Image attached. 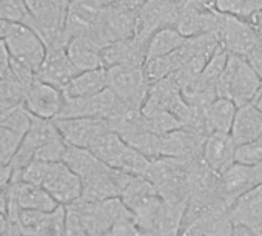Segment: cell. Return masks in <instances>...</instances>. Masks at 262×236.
Instances as JSON below:
<instances>
[{
    "label": "cell",
    "instance_id": "1",
    "mask_svg": "<svg viewBox=\"0 0 262 236\" xmlns=\"http://www.w3.org/2000/svg\"><path fill=\"white\" fill-rule=\"evenodd\" d=\"M25 181L42 187L59 205H70L82 195L80 178L62 161H31L20 171L13 173V181Z\"/></svg>",
    "mask_w": 262,
    "mask_h": 236
},
{
    "label": "cell",
    "instance_id": "2",
    "mask_svg": "<svg viewBox=\"0 0 262 236\" xmlns=\"http://www.w3.org/2000/svg\"><path fill=\"white\" fill-rule=\"evenodd\" d=\"M103 7L96 0H70L65 11L63 33L67 40L82 39L96 48H103L106 39L102 30Z\"/></svg>",
    "mask_w": 262,
    "mask_h": 236
},
{
    "label": "cell",
    "instance_id": "3",
    "mask_svg": "<svg viewBox=\"0 0 262 236\" xmlns=\"http://www.w3.org/2000/svg\"><path fill=\"white\" fill-rule=\"evenodd\" d=\"M262 80L251 70L245 57L228 54L225 68L216 82L217 97L230 99L236 106L250 103L260 88Z\"/></svg>",
    "mask_w": 262,
    "mask_h": 236
},
{
    "label": "cell",
    "instance_id": "4",
    "mask_svg": "<svg viewBox=\"0 0 262 236\" xmlns=\"http://www.w3.org/2000/svg\"><path fill=\"white\" fill-rule=\"evenodd\" d=\"M88 150L103 164L128 175L144 176L150 165L148 158H145L136 148L126 144L113 130L106 132L102 138H99V141Z\"/></svg>",
    "mask_w": 262,
    "mask_h": 236
},
{
    "label": "cell",
    "instance_id": "5",
    "mask_svg": "<svg viewBox=\"0 0 262 236\" xmlns=\"http://www.w3.org/2000/svg\"><path fill=\"white\" fill-rule=\"evenodd\" d=\"M106 88L126 106L142 108L147 100L150 80L144 71V65H116L105 68Z\"/></svg>",
    "mask_w": 262,
    "mask_h": 236
},
{
    "label": "cell",
    "instance_id": "6",
    "mask_svg": "<svg viewBox=\"0 0 262 236\" xmlns=\"http://www.w3.org/2000/svg\"><path fill=\"white\" fill-rule=\"evenodd\" d=\"M2 39L11 59L24 63L34 73L37 71L47 54V45L31 27L8 22Z\"/></svg>",
    "mask_w": 262,
    "mask_h": 236
},
{
    "label": "cell",
    "instance_id": "7",
    "mask_svg": "<svg viewBox=\"0 0 262 236\" xmlns=\"http://www.w3.org/2000/svg\"><path fill=\"white\" fill-rule=\"evenodd\" d=\"M222 24L224 13L217 11L216 8L205 7L198 0H182L174 28L184 37L198 34H216L221 39Z\"/></svg>",
    "mask_w": 262,
    "mask_h": 236
},
{
    "label": "cell",
    "instance_id": "8",
    "mask_svg": "<svg viewBox=\"0 0 262 236\" xmlns=\"http://www.w3.org/2000/svg\"><path fill=\"white\" fill-rule=\"evenodd\" d=\"M122 102L108 88L93 96L83 97H65L60 108L59 117H100L110 121L111 117L122 108Z\"/></svg>",
    "mask_w": 262,
    "mask_h": 236
},
{
    "label": "cell",
    "instance_id": "9",
    "mask_svg": "<svg viewBox=\"0 0 262 236\" xmlns=\"http://www.w3.org/2000/svg\"><path fill=\"white\" fill-rule=\"evenodd\" d=\"M182 0H148L138 8L136 37L150 40L162 28H174Z\"/></svg>",
    "mask_w": 262,
    "mask_h": 236
},
{
    "label": "cell",
    "instance_id": "10",
    "mask_svg": "<svg viewBox=\"0 0 262 236\" xmlns=\"http://www.w3.org/2000/svg\"><path fill=\"white\" fill-rule=\"evenodd\" d=\"M128 176H129L128 173L111 168L110 165L100 161L90 173L80 178L82 182L80 199L94 202L110 198H119Z\"/></svg>",
    "mask_w": 262,
    "mask_h": 236
},
{
    "label": "cell",
    "instance_id": "11",
    "mask_svg": "<svg viewBox=\"0 0 262 236\" xmlns=\"http://www.w3.org/2000/svg\"><path fill=\"white\" fill-rule=\"evenodd\" d=\"M54 124L68 145L90 148L99 138L111 130L108 121L100 117H59Z\"/></svg>",
    "mask_w": 262,
    "mask_h": 236
},
{
    "label": "cell",
    "instance_id": "12",
    "mask_svg": "<svg viewBox=\"0 0 262 236\" xmlns=\"http://www.w3.org/2000/svg\"><path fill=\"white\" fill-rule=\"evenodd\" d=\"M59 136H60V133L54 124V119H43V117L31 116L30 127L25 132V135L22 136L20 145L10 164L13 168V173L20 171L25 165H28L33 161L34 153L40 147H43L45 144H48L50 141H53Z\"/></svg>",
    "mask_w": 262,
    "mask_h": 236
},
{
    "label": "cell",
    "instance_id": "13",
    "mask_svg": "<svg viewBox=\"0 0 262 236\" xmlns=\"http://www.w3.org/2000/svg\"><path fill=\"white\" fill-rule=\"evenodd\" d=\"M262 184V162L239 164L233 162L219 175V190L225 202L231 207L233 202L248 190Z\"/></svg>",
    "mask_w": 262,
    "mask_h": 236
},
{
    "label": "cell",
    "instance_id": "14",
    "mask_svg": "<svg viewBox=\"0 0 262 236\" xmlns=\"http://www.w3.org/2000/svg\"><path fill=\"white\" fill-rule=\"evenodd\" d=\"M221 45L228 54L245 57L251 50L262 45V37L250 20L224 14Z\"/></svg>",
    "mask_w": 262,
    "mask_h": 236
},
{
    "label": "cell",
    "instance_id": "15",
    "mask_svg": "<svg viewBox=\"0 0 262 236\" xmlns=\"http://www.w3.org/2000/svg\"><path fill=\"white\" fill-rule=\"evenodd\" d=\"M147 100L153 105L174 114L181 121L182 127L191 119L193 110L187 105L182 97L181 88L173 79V76H167L161 80H156L150 85Z\"/></svg>",
    "mask_w": 262,
    "mask_h": 236
},
{
    "label": "cell",
    "instance_id": "16",
    "mask_svg": "<svg viewBox=\"0 0 262 236\" xmlns=\"http://www.w3.org/2000/svg\"><path fill=\"white\" fill-rule=\"evenodd\" d=\"M24 105L31 116L56 119L63 103V93L50 83L34 79L24 96Z\"/></svg>",
    "mask_w": 262,
    "mask_h": 236
},
{
    "label": "cell",
    "instance_id": "17",
    "mask_svg": "<svg viewBox=\"0 0 262 236\" xmlns=\"http://www.w3.org/2000/svg\"><path fill=\"white\" fill-rule=\"evenodd\" d=\"M136 19H138V10L123 4L122 0H116V2L103 7L102 30L106 44L135 36Z\"/></svg>",
    "mask_w": 262,
    "mask_h": 236
},
{
    "label": "cell",
    "instance_id": "18",
    "mask_svg": "<svg viewBox=\"0 0 262 236\" xmlns=\"http://www.w3.org/2000/svg\"><path fill=\"white\" fill-rule=\"evenodd\" d=\"M148 42L136 36L119 39L100 48V60L103 68L116 65H144L147 59Z\"/></svg>",
    "mask_w": 262,
    "mask_h": 236
},
{
    "label": "cell",
    "instance_id": "19",
    "mask_svg": "<svg viewBox=\"0 0 262 236\" xmlns=\"http://www.w3.org/2000/svg\"><path fill=\"white\" fill-rule=\"evenodd\" d=\"M231 230L233 222L230 218V208L219 207L184 224L178 236H230Z\"/></svg>",
    "mask_w": 262,
    "mask_h": 236
},
{
    "label": "cell",
    "instance_id": "20",
    "mask_svg": "<svg viewBox=\"0 0 262 236\" xmlns=\"http://www.w3.org/2000/svg\"><path fill=\"white\" fill-rule=\"evenodd\" d=\"M77 73L65 48H47V54L36 71V79L62 90Z\"/></svg>",
    "mask_w": 262,
    "mask_h": 236
},
{
    "label": "cell",
    "instance_id": "21",
    "mask_svg": "<svg viewBox=\"0 0 262 236\" xmlns=\"http://www.w3.org/2000/svg\"><path fill=\"white\" fill-rule=\"evenodd\" d=\"M233 225H244L262 236V184L239 196L230 207Z\"/></svg>",
    "mask_w": 262,
    "mask_h": 236
},
{
    "label": "cell",
    "instance_id": "22",
    "mask_svg": "<svg viewBox=\"0 0 262 236\" xmlns=\"http://www.w3.org/2000/svg\"><path fill=\"white\" fill-rule=\"evenodd\" d=\"M8 204L16 205L19 210L51 211L59 204L39 185L14 179L8 190Z\"/></svg>",
    "mask_w": 262,
    "mask_h": 236
},
{
    "label": "cell",
    "instance_id": "23",
    "mask_svg": "<svg viewBox=\"0 0 262 236\" xmlns=\"http://www.w3.org/2000/svg\"><path fill=\"white\" fill-rule=\"evenodd\" d=\"M234 152L236 144L230 133L214 132L205 138L201 158L213 171L221 175L234 162Z\"/></svg>",
    "mask_w": 262,
    "mask_h": 236
},
{
    "label": "cell",
    "instance_id": "24",
    "mask_svg": "<svg viewBox=\"0 0 262 236\" xmlns=\"http://www.w3.org/2000/svg\"><path fill=\"white\" fill-rule=\"evenodd\" d=\"M262 135V113L250 102L236 108L230 136L236 147L251 142Z\"/></svg>",
    "mask_w": 262,
    "mask_h": 236
},
{
    "label": "cell",
    "instance_id": "25",
    "mask_svg": "<svg viewBox=\"0 0 262 236\" xmlns=\"http://www.w3.org/2000/svg\"><path fill=\"white\" fill-rule=\"evenodd\" d=\"M106 88L105 68H94L88 71H79L63 88L65 97H83L100 93Z\"/></svg>",
    "mask_w": 262,
    "mask_h": 236
},
{
    "label": "cell",
    "instance_id": "26",
    "mask_svg": "<svg viewBox=\"0 0 262 236\" xmlns=\"http://www.w3.org/2000/svg\"><path fill=\"white\" fill-rule=\"evenodd\" d=\"M236 105L225 97H216L204 111L205 117V127L208 135L214 132L221 133H230L234 114H236Z\"/></svg>",
    "mask_w": 262,
    "mask_h": 236
},
{
    "label": "cell",
    "instance_id": "27",
    "mask_svg": "<svg viewBox=\"0 0 262 236\" xmlns=\"http://www.w3.org/2000/svg\"><path fill=\"white\" fill-rule=\"evenodd\" d=\"M31 122V114L25 108L24 102L5 99L0 100V127L13 130L24 136Z\"/></svg>",
    "mask_w": 262,
    "mask_h": 236
},
{
    "label": "cell",
    "instance_id": "28",
    "mask_svg": "<svg viewBox=\"0 0 262 236\" xmlns=\"http://www.w3.org/2000/svg\"><path fill=\"white\" fill-rule=\"evenodd\" d=\"M65 51L77 71L103 68L100 60V50L82 39H70Z\"/></svg>",
    "mask_w": 262,
    "mask_h": 236
},
{
    "label": "cell",
    "instance_id": "29",
    "mask_svg": "<svg viewBox=\"0 0 262 236\" xmlns=\"http://www.w3.org/2000/svg\"><path fill=\"white\" fill-rule=\"evenodd\" d=\"M185 60H187L185 54L182 53L181 48H178L176 51H173L170 54L147 59L144 63V71H145L150 83H153L167 76H171L176 70H179L182 67V63Z\"/></svg>",
    "mask_w": 262,
    "mask_h": 236
},
{
    "label": "cell",
    "instance_id": "30",
    "mask_svg": "<svg viewBox=\"0 0 262 236\" xmlns=\"http://www.w3.org/2000/svg\"><path fill=\"white\" fill-rule=\"evenodd\" d=\"M184 40H185V37L176 28H162V30H158L150 37V40H148L147 59L170 54V53L176 51L178 48H181V45L184 44Z\"/></svg>",
    "mask_w": 262,
    "mask_h": 236
},
{
    "label": "cell",
    "instance_id": "31",
    "mask_svg": "<svg viewBox=\"0 0 262 236\" xmlns=\"http://www.w3.org/2000/svg\"><path fill=\"white\" fill-rule=\"evenodd\" d=\"M141 110H142V114L153 133L162 135V133H168V132H173V130H178L182 127L181 121L174 114L153 105L148 100L144 102Z\"/></svg>",
    "mask_w": 262,
    "mask_h": 236
},
{
    "label": "cell",
    "instance_id": "32",
    "mask_svg": "<svg viewBox=\"0 0 262 236\" xmlns=\"http://www.w3.org/2000/svg\"><path fill=\"white\" fill-rule=\"evenodd\" d=\"M214 8L224 14L250 20L262 8V0H217Z\"/></svg>",
    "mask_w": 262,
    "mask_h": 236
},
{
    "label": "cell",
    "instance_id": "33",
    "mask_svg": "<svg viewBox=\"0 0 262 236\" xmlns=\"http://www.w3.org/2000/svg\"><path fill=\"white\" fill-rule=\"evenodd\" d=\"M0 20L24 24L34 30L33 19L25 5V0H0Z\"/></svg>",
    "mask_w": 262,
    "mask_h": 236
},
{
    "label": "cell",
    "instance_id": "34",
    "mask_svg": "<svg viewBox=\"0 0 262 236\" xmlns=\"http://www.w3.org/2000/svg\"><path fill=\"white\" fill-rule=\"evenodd\" d=\"M227 59H228V53H227L222 47H219V48L208 57V60H207L204 70H202L201 74H199V79H201L202 82L208 83V85L216 87V82H217L219 76L222 74V71H224V68H225Z\"/></svg>",
    "mask_w": 262,
    "mask_h": 236
},
{
    "label": "cell",
    "instance_id": "35",
    "mask_svg": "<svg viewBox=\"0 0 262 236\" xmlns=\"http://www.w3.org/2000/svg\"><path fill=\"white\" fill-rule=\"evenodd\" d=\"M22 136L14 133L13 130H8L5 127H0V165L11 164L19 145H20Z\"/></svg>",
    "mask_w": 262,
    "mask_h": 236
},
{
    "label": "cell",
    "instance_id": "36",
    "mask_svg": "<svg viewBox=\"0 0 262 236\" xmlns=\"http://www.w3.org/2000/svg\"><path fill=\"white\" fill-rule=\"evenodd\" d=\"M234 162L247 164V165L262 162V136H259L251 142L237 145L234 152Z\"/></svg>",
    "mask_w": 262,
    "mask_h": 236
},
{
    "label": "cell",
    "instance_id": "37",
    "mask_svg": "<svg viewBox=\"0 0 262 236\" xmlns=\"http://www.w3.org/2000/svg\"><path fill=\"white\" fill-rule=\"evenodd\" d=\"M25 90L13 80L10 76L8 77H0V100L11 99V100H24Z\"/></svg>",
    "mask_w": 262,
    "mask_h": 236
},
{
    "label": "cell",
    "instance_id": "38",
    "mask_svg": "<svg viewBox=\"0 0 262 236\" xmlns=\"http://www.w3.org/2000/svg\"><path fill=\"white\" fill-rule=\"evenodd\" d=\"M100 236H142V231L135 224V219H128L113 224Z\"/></svg>",
    "mask_w": 262,
    "mask_h": 236
},
{
    "label": "cell",
    "instance_id": "39",
    "mask_svg": "<svg viewBox=\"0 0 262 236\" xmlns=\"http://www.w3.org/2000/svg\"><path fill=\"white\" fill-rule=\"evenodd\" d=\"M245 60L248 62L251 70L256 73V76L262 80V45H259L254 50H251L245 56Z\"/></svg>",
    "mask_w": 262,
    "mask_h": 236
},
{
    "label": "cell",
    "instance_id": "40",
    "mask_svg": "<svg viewBox=\"0 0 262 236\" xmlns=\"http://www.w3.org/2000/svg\"><path fill=\"white\" fill-rule=\"evenodd\" d=\"M10 76V54L4 39H0V77Z\"/></svg>",
    "mask_w": 262,
    "mask_h": 236
},
{
    "label": "cell",
    "instance_id": "41",
    "mask_svg": "<svg viewBox=\"0 0 262 236\" xmlns=\"http://www.w3.org/2000/svg\"><path fill=\"white\" fill-rule=\"evenodd\" d=\"M230 236H260L259 233H256L254 230L244 227V225H233V230L230 233Z\"/></svg>",
    "mask_w": 262,
    "mask_h": 236
},
{
    "label": "cell",
    "instance_id": "42",
    "mask_svg": "<svg viewBox=\"0 0 262 236\" xmlns=\"http://www.w3.org/2000/svg\"><path fill=\"white\" fill-rule=\"evenodd\" d=\"M10 228V221H8V214L7 211H0V236H4L8 233Z\"/></svg>",
    "mask_w": 262,
    "mask_h": 236
},
{
    "label": "cell",
    "instance_id": "43",
    "mask_svg": "<svg viewBox=\"0 0 262 236\" xmlns=\"http://www.w3.org/2000/svg\"><path fill=\"white\" fill-rule=\"evenodd\" d=\"M250 22L253 24V27L256 28V31L259 33V36L262 37V8L250 19Z\"/></svg>",
    "mask_w": 262,
    "mask_h": 236
},
{
    "label": "cell",
    "instance_id": "44",
    "mask_svg": "<svg viewBox=\"0 0 262 236\" xmlns=\"http://www.w3.org/2000/svg\"><path fill=\"white\" fill-rule=\"evenodd\" d=\"M123 4H126V5H129V7H133V8H139L141 5H144L145 2H148V0H122Z\"/></svg>",
    "mask_w": 262,
    "mask_h": 236
},
{
    "label": "cell",
    "instance_id": "45",
    "mask_svg": "<svg viewBox=\"0 0 262 236\" xmlns=\"http://www.w3.org/2000/svg\"><path fill=\"white\" fill-rule=\"evenodd\" d=\"M198 2H199V4H202V5H205V7L214 8V5H216L217 0H198Z\"/></svg>",
    "mask_w": 262,
    "mask_h": 236
},
{
    "label": "cell",
    "instance_id": "46",
    "mask_svg": "<svg viewBox=\"0 0 262 236\" xmlns=\"http://www.w3.org/2000/svg\"><path fill=\"white\" fill-rule=\"evenodd\" d=\"M8 22H4V20H0V39L4 37V33H5V27H7Z\"/></svg>",
    "mask_w": 262,
    "mask_h": 236
},
{
    "label": "cell",
    "instance_id": "47",
    "mask_svg": "<svg viewBox=\"0 0 262 236\" xmlns=\"http://www.w3.org/2000/svg\"><path fill=\"white\" fill-rule=\"evenodd\" d=\"M96 2H97L99 5H102V7H106V5H110V4L116 2V0H96Z\"/></svg>",
    "mask_w": 262,
    "mask_h": 236
},
{
    "label": "cell",
    "instance_id": "48",
    "mask_svg": "<svg viewBox=\"0 0 262 236\" xmlns=\"http://www.w3.org/2000/svg\"><path fill=\"white\" fill-rule=\"evenodd\" d=\"M20 236H48V234H20Z\"/></svg>",
    "mask_w": 262,
    "mask_h": 236
}]
</instances>
